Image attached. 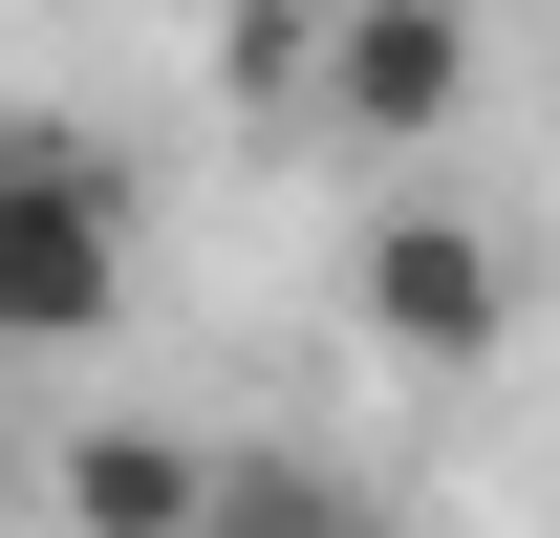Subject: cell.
<instances>
[{
  "instance_id": "cell-7",
  "label": "cell",
  "mask_w": 560,
  "mask_h": 538,
  "mask_svg": "<svg viewBox=\"0 0 560 538\" xmlns=\"http://www.w3.org/2000/svg\"><path fill=\"white\" fill-rule=\"evenodd\" d=\"M0 130H22V108H0Z\"/></svg>"
},
{
  "instance_id": "cell-1",
  "label": "cell",
  "mask_w": 560,
  "mask_h": 538,
  "mask_svg": "<svg viewBox=\"0 0 560 538\" xmlns=\"http://www.w3.org/2000/svg\"><path fill=\"white\" fill-rule=\"evenodd\" d=\"M130 324V173L108 130H0V366H66Z\"/></svg>"
},
{
  "instance_id": "cell-3",
  "label": "cell",
  "mask_w": 560,
  "mask_h": 538,
  "mask_svg": "<svg viewBox=\"0 0 560 538\" xmlns=\"http://www.w3.org/2000/svg\"><path fill=\"white\" fill-rule=\"evenodd\" d=\"M346 302H366V344H388V366H495V324H517L495 215H453V195H388V215H366Z\"/></svg>"
},
{
  "instance_id": "cell-2",
  "label": "cell",
  "mask_w": 560,
  "mask_h": 538,
  "mask_svg": "<svg viewBox=\"0 0 560 538\" xmlns=\"http://www.w3.org/2000/svg\"><path fill=\"white\" fill-rule=\"evenodd\" d=\"M280 108L366 151H431L475 108V0H280Z\"/></svg>"
},
{
  "instance_id": "cell-4",
  "label": "cell",
  "mask_w": 560,
  "mask_h": 538,
  "mask_svg": "<svg viewBox=\"0 0 560 538\" xmlns=\"http://www.w3.org/2000/svg\"><path fill=\"white\" fill-rule=\"evenodd\" d=\"M66 517L86 538H173V517H195V431H86V453H66Z\"/></svg>"
},
{
  "instance_id": "cell-5",
  "label": "cell",
  "mask_w": 560,
  "mask_h": 538,
  "mask_svg": "<svg viewBox=\"0 0 560 538\" xmlns=\"http://www.w3.org/2000/svg\"><path fill=\"white\" fill-rule=\"evenodd\" d=\"M346 517V473H302V453H195V517L173 538H324Z\"/></svg>"
},
{
  "instance_id": "cell-6",
  "label": "cell",
  "mask_w": 560,
  "mask_h": 538,
  "mask_svg": "<svg viewBox=\"0 0 560 538\" xmlns=\"http://www.w3.org/2000/svg\"><path fill=\"white\" fill-rule=\"evenodd\" d=\"M324 538H431V517H388V495H346V517H324Z\"/></svg>"
}]
</instances>
